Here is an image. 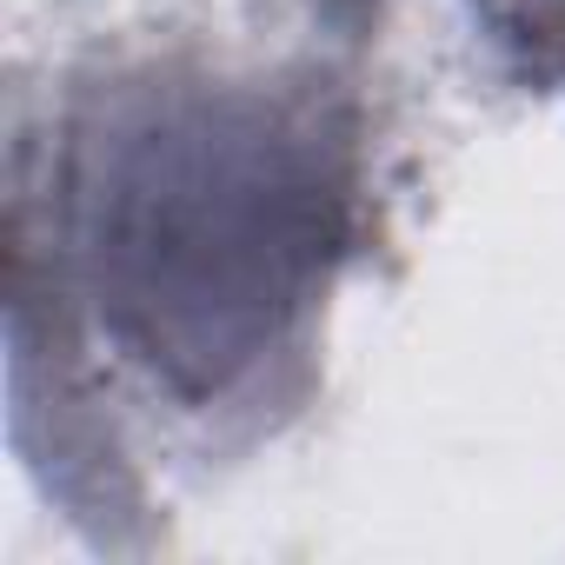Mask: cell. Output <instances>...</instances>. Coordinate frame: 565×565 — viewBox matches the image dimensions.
<instances>
[{
    "label": "cell",
    "instance_id": "obj_2",
    "mask_svg": "<svg viewBox=\"0 0 565 565\" xmlns=\"http://www.w3.org/2000/svg\"><path fill=\"white\" fill-rule=\"evenodd\" d=\"M499 41L519 54V67L539 87L565 94V0H505L499 8Z\"/></svg>",
    "mask_w": 565,
    "mask_h": 565
},
{
    "label": "cell",
    "instance_id": "obj_1",
    "mask_svg": "<svg viewBox=\"0 0 565 565\" xmlns=\"http://www.w3.org/2000/svg\"><path fill=\"white\" fill-rule=\"evenodd\" d=\"M61 273L94 333L186 413L279 386L353 253L347 127L266 87L140 81L61 147Z\"/></svg>",
    "mask_w": 565,
    "mask_h": 565
}]
</instances>
